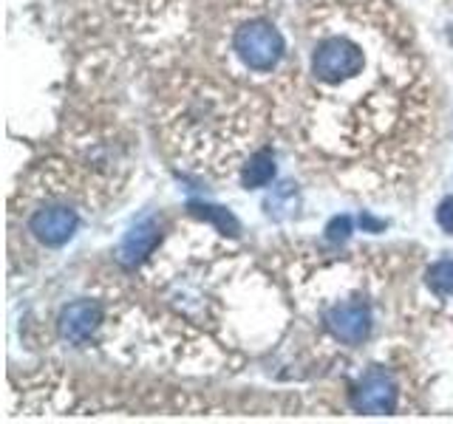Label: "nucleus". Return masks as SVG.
Instances as JSON below:
<instances>
[{
  "label": "nucleus",
  "mask_w": 453,
  "mask_h": 424,
  "mask_svg": "<svg viewBox=\"0 0 453 424\" xmlns=\"http://www.w3.org/2000/svg\"><path fill=\"white\" fill-rule=\"evenodd\" d=\"M233 54L238 57L241 65L255 71V74H269L287 54V42L269 20L252 18L233 32Z\"/></svg>",
  "instance_id": "f257e3e1"
},
{
  "label": "nucleus",
  "mask_w": 453,
  "mask_h": 424,
  "mask_svg": "<svg viewBox=\"0 0 453 424\" xmlns=\"http://www.w3.org/2000/svg\"><path fill=\"white\" fill-rule=\"evenodd\" d=\"M351 405H354V410H360V413H368V416L394 413L396 385L391 382V376L382 371L365 374L360 385L351 390Z\"/></svg>",
  "instance_id": "f03ea898"
},
{
  "label": "nucleus",
  "mask_w": 453,
  "mask_h": 424,
  "mask_svg": "<svg viewBox=\"0 0 453 424\" xmlns=\"http://www.w3.org/2000/svg\"><path fill=\"white\" fill-rule=\"evenodd\" d=\"M77 223L80 218L71 207H42L28 221V230L46 246H63L65 240L74 238Z\"/></svg>",
  "instance_id": "7ed1b4c3"
},
{
  "label": "nucleus",
  "mask_w": 453,
  "mask_h": 424,
  "mask_svg": "<svg viewBox=\"0 0 453 424\" xmlns=\"http://www.w3.org/2000/svg\"><path fill=\"white\" fill-rule=\"evenodd\" d=\"M329 331L346 345H363L372 334V311L363 303H340L326 314Z\"/></svg>",
  "instance_id": "20e7f679"
},
{
  "label": "nucleus",
  "mask_w": 453,
  "mask_h": 424,
  "mask_svg": "<svg viewBox=\"0 0 453 424\" xmlns=\"http://www.w3.org/2000/svg\"><path fill=\"white\" fill-rule=\"evenodd\" d=\"M103 322V306L96 300H77L63 308L60 334L74 345H85Z\"/></svg>",
  "instance_id": "39448f33"
},
{
  "label": "nucleus",
  "mask_w": 453,
  "mask_h": 424,
  "mask_svg": "<svg viewBox=\"0 0 453 424\" xmlns=\"http://www.w3.org/2000/svg\"><path fill=\"white\" fill-rule=\"evenodd\" d=\"M162 240V226L156 218H142L131 232L122 238V244L117 249V261L125 269H136L142 261L153 254V249L159 246Z\"/></svg>",
  "instance_id": "423d86ee"
},
{
  "label": "nucleus",
  "mask_w": 453,
  "mask_h": 424,
  "mask_svg": "<svg viewBox=\"0 0 453 424\" xmlns=\"http://www.w3.org/2000/svg\"><path fill=\"white\" fill-rule=\"evenodd\" d=\"M275 178V155L269 150H255L250 159L241 164V181L247 190L264 187Z\"/></svg>",
  "instance_id": "0eeeda50"
},
{
  "label": "nucleus",
  "mask_w": 453,
  "mask_h": 424,
  "mask_svg": "<svg viewBox=\"0 0 453 424\" xmlns=\"http://www.w3.org/2000/svg\"><path fill=\"white\" fill-rule=\"evenodd\" d=\"M190 212L198 218H204L210 223H216L221 232H230L235 235L238 232V221L230 209H224V207H210V204H190Z\"/></svg>",
  "instance_id": "6e6552de"
},
{
  "label": "nucleus",
  "mask_w": 453,
  "mask_h": 424,
  "mask_svg": "<svg viewBox=\"0 0 453 424\" xmlns=\"http://www.w3.org/2000/svg\"><path fill=\"white\" fill-rule=\"evenodd\" d=\"M297 207V195L292 184H280V187L266 198V212L275 218H287L292 216V209Z\"/></svg>",
  "instance_id": "1a4fd4ad"
},
{
  "label": "nucleus",
  "mask_w": 453,
  "mask_h": 424,
  "mask_svg": "<svg viewBox=\"0 0 453 424\" xmlns=\"http://www.w3.org/2000/svg\"><path fill=\"white\" fill-rule=\"evenodd\" d=\"M428 286L453 297V261H439L428 269Z\"/></svg>",
  "instance_id": "9d476101"
},
{
  "label": "nucleus",
  "mask_w": 453,
  "mask_h": 424,
  "mask_svg": "<svg viewBox=\"0 0 453 424\" xmlns=\"http://www.w3.org/2000/svg\"><path fill=\"white\" fill-rule=\"evenodd\" d=\"M351 235V218L349 216H337L332 218V223L326 226V238L329 240H346Z\"/></svg>",
  "instance_id": "9b49d317"
},
{
  "label": "nucleus",
  "mask_w": 453,
  "mask_h": 424,
  "mask_svg": "<svg viewBox=\"0 0 453 424\" xmlns=\"http://www.w3.org/2000/svg\"><path fill=\"white\" fill-rule=\"evenodd\" d=\"M436 223L442 226L445 232H453V198H445L436 209Z\"/></svg>",
  "instance_id": "f8f14e48"
}]
</instances>
